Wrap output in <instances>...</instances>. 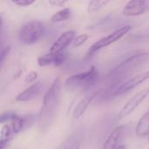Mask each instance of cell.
Returning <instances> with one entry per match:
<instances>
[{
	"instance_id": "8fae6325",
	"label": "cell",
	"mask_w": 149,
	"mask_h": 149,
	"mask_svg": "<svg viewBox=\"0 0 149 149\" xmlns=\"http://www.w3.org/2000/svg\"><path fill=\"white\" fill-rule=\"evenodd\" d=\"M67 55L65 53L60 52V53H52L49 52L43 56H40L38 58V64L39 66H47L52 64H53L56 66H58L62 65L66 60Z\"/></svg>"
},
{
	"instance_id": "d4e9b609",
	"label": "cell",
	"mask_w": 149,
	"mask_h": 149,
	"mask_svg": "<svg viewBox=\"0 0 149 149\" xmlns=\"http://www.w3.org/2000/svg\"><path fill=\"white\" fill-rule=\"evenodd\" d=\"M37 77H38V72H31L28 75H27V77H26V79H25V81L26 82H32V81H34L36 79H37Z\"/></svg>"
},
{
	"instance_id": "e0dca14e",
	"label": "cell",
	"mask_w": 149,
	"mask_h": 149,
	"mask_svg": "<svg viewBox=\"0 0 149 149\" xmlns=\"http://www.w3.org/2000/svg\"><path fill=\"white\" fill-rule=\"evenodd\" d=\"M12 134L13 132L11 129V126L6 124L2 127L0 133V149H4L5 147H7L8 143L11 140Z\"/></svg>"
},
{
	"instance_id": "ffe728a7",
	"label": "cell",
	"mask_w": 149,
	"mask_h": 149,
	"mask_svg": "<svg viewBox=\"0 0 149 149\" xmlns=\"http://www.w3.org/2000/svg\"><path fill=\"white\" fill-rule=\"evenodd\" d=\"M88 38H89V36L87 34H81V35L76 37L74 38V40H73V42H72L73 47H79V46H81L82 45H84L86 42Z\"/></svg>"
},
{
	"instance_id": "2e32d148",
	"label": "cell",
	"mask_w": 149,
	"mask_h": 149,
	"mask_svg": "<svg viewBox=\"0 0 149 149\" xmlns=\"http://www.w3.org/2000/svg\"><path fill=\"white\" fill-rule=\"evenodd\" d=\"M135 133L139 137L148 136L149 134V111L142 115L137 123Z\"/></svg>"
},
{
	"instance_id": "4fadbf2b",
	"label": "cell",
	"mask_w": 149,
	"mask_h": 149,
	"mask_svg": "<svg viewBox=\"0 0 149 149\" xmlns=\"http://www.w3.org/2000/svg\"><path fill=\"white\" fill-rule=\"evenodd\" d=\"M124 132V126H119L115 127L112 133L107 137L105 141L102 149H116L118 148V144L120 141Z\"/></svg>"
},
{
	"instance_id": "44dd1931",
	"label": "cell",
	"mask_w": 149,
	"mask_h": 149,
	"mask_svg": "<svg viewBox=\"0 0 149 149\" xmlns=\"http://www.w3.org/2000/svg\"><path fill=\"white\" fill-rule=\"evenodd\" d=\"M16 113H11V112H6L3 113L0 115V122L1 123H5L7 121H11L13 120V118L15 117Z\"/></svg>"
},
{
	"instance_id": "cb8c5ba5",
	"label": "cell",
	"mask_w": 149,
	"mask_h": 149,
	"mask_svg": "<svg viewBox=\"0 0 149 149\" xmlns=\"http://www.w3.org/2000/svg\"><path fill=\"white\" fill-rule=\"evenodd\" d=\"M69 0H48L49 3L53 6H62Z\"/></svg>"
},
{
	"instance_id": "ba28073f",
	"label": "cell",
	"mask_w": 149,
	"mask_h": 149,
	"mask_svg": "<svg viewBox=\"0 0 149 149\" xmlns=\"http://www.w3.org/2000/svg\"><path fill=\"white\" fill-rule=\"evenodd\" d=\"M36 121V116L34 114H25L24 116L15 115L11 122V129L13 134H18L27 128H29Z\"/></svg>"
},
{
	"instance_id": "52a82bcc",
	"label": "cell",
	"mask_w": 149,
	"mask_h": 149,
	"mask_svg": "<svg viewBox=\"0 0 149 149\" xmlns=\"http://www.w3.org/2000/svg\"><path fill=\"white\" fill-rule=\"evenodd\" d=\"M148 79H149V71L140 73V74L129 79L128 80L125 81L123 84H121L120 86L116 87V89L113 93V95L118 96V95L124 94V93L131 91L132 89L135 88L136 86H138L139 85H141V83L145 82Z\"/></svg>"
},
{
	"instance_id": "9a60e30c",
	"label": "cell",
	"mask_w": 149,
	"mask_h": 149,
	"mask_svg": "<svg viewBox=\"0 0 149 149\" xmlns=\"http://www.w3.org/2000/svg\"><path fill=\"white\" fill-rule=\"evenodd\" d=\"M83 135L79 132L72 134L67 140H65L57 149H79L81 146Z\"/></svg>"
},
{
	"instance_id": "9c48e42d",
	"label": "cell",
	"mask_w": 149,
	"mask_h": 149,
	"mask_svg": "<svg viewBox=\"0 0 149 149\" xmlns=\"http://www.w3.org/2000/svg\"><path fill=\"white\" fill-rule=\"evenodd\" d=\"M75 35H76V32L74 31H67L62 33L52 45L50 52H52V53L62 52L71 43L73 42L75 38Z\"/></svg>"
},
{
	"instance_id": "277c9868",
	"label": "cell",
	"mask_w": 149,
	"mask_h": 149,
	"mask_svg": "<svg viewBox=\"0 0 149 149\" xmlns=\"http://www.w3.org/2000/svg\"><path fill=\"white\" fill-rule=\"evenodd\" d=\"M44 25L38 20L29 21L24 24L18 31V39L25 45L37 43L44 35Z\"/></svg>"
},
{
	"instance_id": "8992f818",
	"label": "cell",
	"mask_w": 149,
	"mask_h": 149,
	"mask_svg": "<svg viewBox=\"0 0 149 149\" xmlns=\"http://www.w3.org/2000/svg\"><path fill=\"white\" fill-rule=\"evenodd\" d=\"M149 94V87L141 90V92L137 93L136 94H134L125 105L124 107L121 108V110L120 111L119 114H118V118L119 119H123L127 116H128L131 113H133L137 107L148 96Z\"/></svg>"
},
{
	"instance_id": "5b68a950",
	"label": "cell",
	"mask_w": 149,
	"mask_h": 149,
	"mask_svg": "<svg viewBox=\"0 0 149 149\" xmlns=\"http://www.w3.org/2000/svg\"><path fill=\"white\" fill-rule=\"evenodd\" d=\"M132 29L131 25H126L123 26L118 30H116L115 31L112 32L111 34H109L107 37H104L102 38H100V40L96 41L88 50L87 52V57H90L91 55L94 54L96 52H98L99 50L104 48V47H107L108 45L115 43L116 41L120 40L121 38H123L126 34H127Z\"/></svg>"
},
{
	"instance_id": "30bf717a",
	"label": "cell",
	"mask_w": 149,
	"mask_h": 149,
	"mask_svg": "<svg viewBox=\"0 0 149 149\" xmlns=\"http://www.w3.org/2000/svg\"><path fill=\"white\" fill-rule=\"evenodd\" d=\"M147 10L146 0H130L123 8L122 14L127 17L142 15Z\"/></svg>"
},
{
	"instance_id": "d6986e66",
	"label": "cell",
	"mask_w": 149,
	"mask_h": 149,
	"mask_svg": "<svg viewBox=\"0 0 149 149\" xmlns=\"http://www.w3.org/2000/svg\"><path fill=\"white\" fill-rule=\"evenodd\" d=\"M110 0H91L87 6V11L90 14L95 13L105 7Z\"/></svg>"
},
{
	"instance_id": "3957f363",
	"label": "cell",
	"mask_w": 149,
	"mask_h": 149,
	"mask_svg": "<svg viewBox=\"0 0 149 149\" xmlns=\"http://www.w3.org/2000/svg\"><path fill=\"white\" fill-rule=\"evenodd\" d=\"M99 72L94 66L84 72L70 76L65 83L68 89H84L91 87L98 79Z\"/></svg>"
},
{
	"instance_id": "4316f807",
	"label": "cell",
	"mask_w": 149,
	"mask_h": 149,
	"mask_svg": "<svg viewBox=\"0 0 149 149\" xmlns=\"http://www.w3.org/2000/svg\"><path fill=\"white\" fill-rule=\"evenodd\" d=\"M148 141H149V134H148Z\"/></svg>"
},
{
	"instance_id": "7a4b0ae2",
	"label": "cell",
	"mask_w": 149,
	"mask_h": 149,
	"mask_svg": "<svg viewBox=\"0 0 149 149\" xmlns=\"http://www.w3.org/2000/svg\"><path fill=\"white\" fill-rule=\"evenodd\" d=\"M149 60L148 52H139L133 56H130L119 65H117L108 75L111 81L118 82L131 74L137 68L141 67Z\"/></svg>"
},
{
	"instance_id": "7402d4cb",
	"label": "cell",
	"mask_w": 149,
	"mask_h": 149,
	"mask_svg": "<svg viewBox=\"0 0 149 149\" xmlns=\"http://www.w3.org/2000/svg\"><path fill=\"white\" fill-rule=\"evenodd\" d=\"M36 0H12V2L20 7H25V6H29L31 4H32Z\"/></svg>"
},
{
	"instance_id": "603a6c76",
	"label": "cell",
	"mask_w": 149,
	"mask_h": 149,
	"mask_svg": "<svg viewBox=\"0 0 149 149\" xmlns=\"http://www.w3.org/2000/svg\"><path fill=\"white\" fill-rule=\"evenodd\" d=\"M10 51V47L9 45H6V46H4V47H2L1 52H0V60H1V64L3 63L4 58H5L6 56L9 54Z\"/></svg>"
},
{
	"instance_id": "ac0fdd59",
	"label": "cell",
	"mask_w": 149,
	"mask_h": 149,
	"mask_svg": "<svg viewBox=\"0 0 149 149\" xmlns=\"http://www.w3.org/2000/svg\"><path fill=\"white\" fill-rule=\"evenodd\" d=\"M71 16H72V10L69 8H64L57 11L55 14H53L51 17V20L52 22H62L69 19Z\"/></svg>"
},
{
	"instance_id": "6da1fadb",
	"label": "cell",
	"mask_w": 149,
	"mask_h": 149,
	"mask_svg": "<svg viewBox=\"0 0 149 149\" xmlns=\"http://www.w3.org/2000/svg\"><path fill=\"white\" fill-rule=\"evenodd\" d=\"M61 100V79L56 78L43 99V105L38 115V124L40 131L47 130L52 124Z\"/></svg>"
},
{
	"instance_id": "5bb4252c",
	"label": "cell",
	"mask_w": 149,
	"mask_h": 149,
	"mask_svg": "<svg viewBox=\"0 0 149 149\" xmlns=\"http://www.w3.org/2000/svg\"><path fill=\"white\" fill-rule=\"evenodd\" d=\"M98 93H92L88 95H86V97H84L75 107L74 110H73V118L74 119H79L80 118L86 111L87 107H89V105L92 103V101L95 99V97L97 96Z\"/></svg>"
},
{
	"instance_id": "7c38bea8",
	"label": "cell",
	"mask_w": 149,
	"mask_h": 149,
	"mask_svg": "<svg viewBox=\"0 0 149 149\" xmlns=\"http://www.w3.org/2000/svg\"><path fill=\"white\" fill-rule=\"evenodd\" d=\"M43 90V84L41 82H36L20 93H18L16 97L17 101L20 102H25L31 100L35 98H37Z\"/></svg>"
},
{
	"instance_id": "484cf974",
	"label": "cell",
	"mask_w": 149,
	"mask_h": 149,
	"mask_svg": "<svg viewBox=\"0 0 149 149\" xmlns=\"http://www.w3.org/2000/svg\"><path fill=\"white\" fill-rule=\"evenodd\" d=\"M116 149H127V147L125 145H120V146H119Z\"/></svg>"
}]
</instances>
